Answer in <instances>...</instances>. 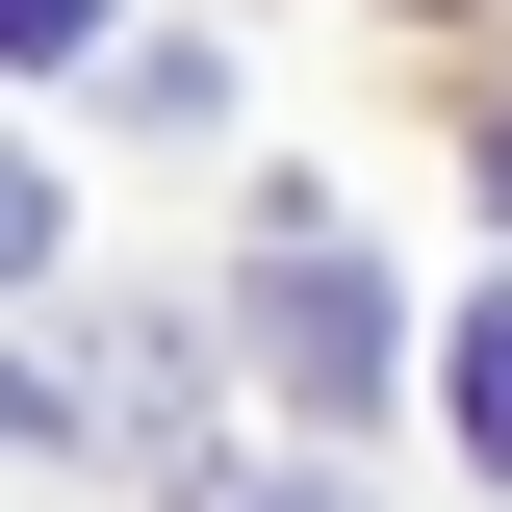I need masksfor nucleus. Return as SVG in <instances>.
<instances>
[{"label": "nucleus", "mask_w": 512, "mask_h": 512, "mask_svg": "<svg viewBox=\"0 0 512 512\" xmlns=\"http://www.w3.org/2000/svg\"><path fill=\"white\" fill-rule=\"evenodd\" d=\"M256 384L282 410H384V256L308 231V205H256Z\"/></svg>", "instance_id": "1"}, {"label": "nucleus", "mask_w": 512, "mask_h": 512, "mask_svg": "<svg viewBox=\"0 0 512 512\" xmlns=\"http://www.w3.org/2000/svg\"><path fill=\"white\" fill-rule=\"evenodd\" d=\"M461 461H487V487H512V282H487V308H461Z\"/></svg>", "instance_id": "2"}, {"label": "nucleus", "mask_w": 512, "mask_h": 512, "mask_svg": "<svg viewBox=\"0 0 512 512\" xmlns=\"http://www.w3.org/2000/svg\"><path fill=\"white\" fill-rule=\"evenodd\" d=\"M0 52H26V77H77V52H103V0H0Z\"/></svg>", "instance_id": "3"}, {"label": "nucleus", "mask_w": 512, "mask_h": 512, "mask_svg": "<svg viewBox=\"0 0 512 512\" xmlns=\"http://www.w3.org/2000/svg\"><path fill=\"white\" fill-rule=\"evenodd\" d=\"M180 512H333V487H282V461H180Z\"/></svg>", "instance_id": "4"}, {"label": "nucleus", "mask_w": 512, "mask_h": 512, "mask_svg": "<svg viewBox=\"0 0 512 512\" xmlns=\"http://www.w3.org/2000/svg\"><path fill=\"white\" fill-rule=\"evenodd\" d=\"M487 205H512V128H487Z\"/></svg>", "instance_id": "5"}]
</instances>
